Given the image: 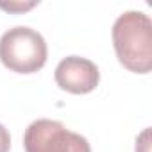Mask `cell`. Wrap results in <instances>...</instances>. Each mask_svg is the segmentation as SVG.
<instances>
[{"label": "cell", "mask_w": 152, "mask_h": 152, "mask_svg": "<svg viewBox=\"0 0 152 152\" xmlns=\"http://www.w3.org/2000/svg\"><path fill=\"white\" fill-rule=\"evenodd\" d=\"M113 47L118 63L132 73L152 70V22L141 11H125L113 23Z\"/></svg>", "instance_id": "6da1fadb"}, {"label": "cell", "mask_w": 152, "mask_h": 152, "mask_svg": "<svg viewBox=\"0 0 152 152\" xmlns=\"http://www.w3.org/2000/svg\"><path fill=\"white\" fill-rule=\"evenodd\" d=\"M45 38L31 27H13L0 38V63L15 73H36L47 63Z\"/></svg>", "instance_id": "7a4b0ae2"}, {"label": "cell", "mask_w": 152, "mask_h": 152, "mask_svg": "<svg viewBox=\"0 0 152 152\" xmlns=\"http://www.w3.org/2000/svg\"><path fill=\"white\" fill-rule=\"evenodd\" d=\"M79 134L57 120H34L23 134L25 152H72Z\"/></svg>", "instance_id": "3957f363"}, {"label": "cell", "mask_w": 152, "mask_h": 152, "mask_svg": "<svg viewBox=\"0 0 152 152\" xmlns=\"http://www.w3.org/2000/svg\"><path fill=\"white\" fill-rule=\"evenodd\" d=\"M56 84L68 93L86 95L91 93L100 81L99 66L81 56H68L59 61L54 72Z\"/></svg>", "instance_id": "277c9868"}, {"label": "cell", "mask_w": 152, "mask_h": 152, "mask_svg": "<svg viewBox=\"0 0 152 152\" xmlns=\"http://www.w3.org/2000/svg\"><path fill=\"white\" fill-rule=\"evenodd\" d=\"M38 4L39 2H0V9H4L7 13H15V15H22L25 11H31Z\"/></svg>", "instance_id": "5b68a950"}, {"label": "cell", "mask_w": 152, "mask_h": 152, "mask_svg": "<svg viewBox=\"0 0 152 152\" xmlns=\"http://www.w3.org/2000/svg\"><path fill=\"white\" fill-rule=\"evenodd\" d=\"M11 148V136L9 131L0 124V152H9Z\"/></svg>", "instance_id": "8992f818"}]
</instances>
